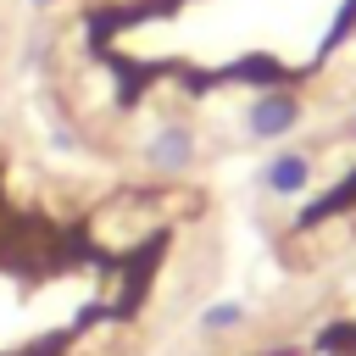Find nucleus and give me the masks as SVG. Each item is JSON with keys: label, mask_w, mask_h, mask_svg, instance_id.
<instances>
[{"label": "nucleus", "mask_w": 356, "mask_h": 356, "mask_svg": "<svg viewBox=\"0 0 356 356\" xmlns=\"http://www.w3.org/2000/svg\"><path fill=\"white\" fill-rule=\"evenodd\" d=\"M256 184H261L273 200H300V195L312 189V156H306V150H278V156L261 161Z\"/></svg>", "instance_id": "obj_3"}, {"label": "nucleus", "mask_w": 356, "mask_h": 356, "mask_svg": "<svg viewBox=\"0 0 356 356\" xmlns=\"http://www.w3.org/2000/svg\"><path fill=\"white\" fill-rule=\"evenodd\" d=\"M22 6H28V11H50L56 0H22Z\"/></svg>", "instance_id": "obj_5"}, {"label": "nucleus", "mask_w": 356, "mask_h": 356, "mask_svg": "<svg viewBox=\"0 0 356 356\" xmlns=\"http://www.w3.org/2000/svg\"><path fill=\"white\" fill-rule=\"evenodd\" d=\"M300 117H306V100H300L289 83H267V89L250 95L239 128H245V139H256V145H278V139H289V134L300 128Z\"/></svg>", "instance_id": "obj_1"}, {"label": "nucleus", "mask_w": 356, "mask_h": 356, "mask_svg": "<svg viewBox=\"0 0 356 356\" xmlns=\"http://www.w3.org/2000/svg\"><path fill=\"white\" fill-rule=\"evenodd\" d=\"M195 156H200V134H195L184 117H161V122L150 128V139H145V167L161 172V178L189 172Z\"/></svg>", "instance_id": "obj_2"}, {"label": "nucleus", "mask_w": 356, "mask_h": 356, "mask_svg": "<svg viewBox=\"0 0 356 356\" xmlns=\"http://www.w3.org/2000/svg\"><path fill=\"white\" fill-rule=\"evenodd\" d=\"M345 134H350V139H356V111H350V117H345Z\"/></svg>", "instance_id": "obj_6"}, {"label": "nucleus", "mask_w": 356, "mask_h": 356, "mask_svg": "<svg viewBox=\"0 0 356 356\" xmlns=\"http://www.w3.org/2000/svg\"><path fill=\"white\" fill-rule=\"evenodd\" d=\"M245 323H250L245 300H211V306H200V334H234Z\"/></svg>", "instance_id": "obj_4"}]
</instances>
